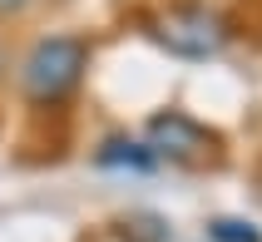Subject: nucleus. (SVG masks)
<instances>
[{"label": "nucleus", "instance_id": "obj_4", "mask_svg": "<svg viewBox=\"0 0 262 242\" xmlns=\"http://www.w3.org/2000/svg\"><path fill=\"white\" fill-rule=\"evenodd\" d=\"M99 163L104 168H154V163H159V158H154V148H148V143H134V139H109L99 148Z\"/></svg>", "mask_w": 262, "mask_h": 242}, {"label": "nucleus", "instance_id": "obj_6", "mask_svg": "<svg viewBox=\"0 0 262 242\" xmlns=\"http://www.w3.org/2000/svg\"><path fill=\"white\" fill-rule=\"evenodd\" d=\"M30 0H0V15H10V10H25Z\"/></svg>", "mask_w": 262, "mask_h": 242}, {"label": "nucleus", "instance_id": "obj_2", "mask_svg": "<svg viewBox=\"0 0 262 242\" xmlns=\"http://www.w3.org/2000/svg\"><path fill=\"white\" fill-rule=\"evenodd\" d=\"M154 40L168 50V55H183V59H208L228 45V30L213 10L203 5H183V10H168L154 20Z\"/></svg>", "mask_w": 262, "mask_h": 242}, {"label": "nucleus", "instance_id": "obj_3", "mask_svg": "<svg viewBox=\"0 0 262 242\" xmlns=\"http://www.w3.org/2000/svg\"><path fill=\"white\" fill-rule=\"evenodd\" d=\"M148 134H154V158L159 153H168V158H193V153H203L208 143V128H198L193 119H183V114H159L154 124H148Z\"/></svg>", "mask_w": 262, "mask_h": 242}, {"label": "nucleus", "instance_id": "obj_5", "mask_svg": "<svg viewBox=\"0 0 262 242\" xmlns=\"http://www.w3.org/2000/svg\"><path fill=\"white\" fill-rule=\"evenodd\" d=\"M208 237L213 242H262V232L252 223H237V217H213L208 223Z\"/></svg>", "mask_w": 262, "mask_h": 242}, {"label": "nucleus", "instance_id": "obj_1", "mask_svg": "<svg viewBox=\"0 0 262 242\" xmlns=\"http://www.w3.org/2000/svg\"><path fill=\"white\" fill-rule=\"evenodd\" d=\"M84 70H89V45L74 35H50L25 55L20 79H25V94L35 104H59L79 89Z\"/></svg>", "mask_w": 262, "mask_h": 242}]
</instances>
